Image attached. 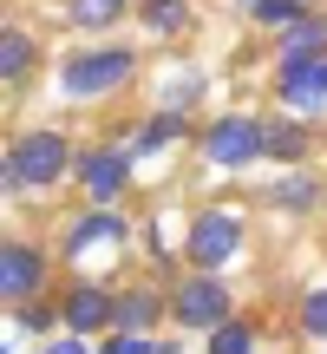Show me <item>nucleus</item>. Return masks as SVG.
<instances>
[{
  "instance_id": "1",
  "label": "nucleus",
  "mask_w": 327,
  "mask_h": 354,
  "mask_svg": "<svg viewBox=\"0 0 327 354\" xmlns=\"http://www.w3.org/2000/svg\"><path fill=\"white\" fill-rule=\"evenodd\" d=\"M131 79H138V53H131V46H118V39L79 46V53H66V66H59V92H66V99H79V105L118 99Z\"/></svg>"
},
{
  "instance_id": "2",
  "label": "nucleus",
  "mask_w": 327,
  "mask_h": 354,
  "mask_svg": "<svg viewBox=\"0 0 327 354\" xmlns=\"http://www.w3.org/2000/svg\"><path fill=\"white\" fill-rule=\"evenodd\" d=\"M72 165H79V151H72L66 131H20L7 145L0 177H7V190H52V184L72 177Z\"/></svg>"
},
{
  "instance_id": "3",
  "label": "nucleus",
  "mask_w": 327,
  "mask_h": 354,
  "mask_svg": "<svg viewBox=\"0 0 327 354\" xmlns=\"http://www.w3.org/2000/svg\"><path fill=\"white\" fill-rule=\"evenodd\" d=\"M203 158L216 171H249L255 158H268V118L255 112H223L203 125Z\"/></svg>"
},
{
  "instance_id": "4",
  "label": "nucleus",
  "mask_w": 327,
  "mask_h": 354,
  "mask_svg": "<svg viewBox=\"0 0 327 354\" xmlns=\"http://www.w3.org/2000/svg\"><path fill=\"white\" fill-rule=\"evenodd\" d=\"M229 315H236V295H229V282L210 276V269H190V276L170 289V322H177V328H190V335L223 328Z\"/></svg>"
},
{
  "instance_id": "5",
  "label": "nucleus",
  "mask_w": 327,
  "mask_h": 354,
  "mask_svg": "<svg viewBox=\"0 0 327 354\" xmlns=\"http://www.w3.org/2000/svg\"><path fill=\"white\" fill-rule=\"evenodd\" d=\"M236 250H242V216L229 210V203H203V210L190 216L184 263H190V269H210V276H223V263H236Z\"/></svg>"
},
{
  "instance_id": "6",
  "label": "nucleus",
  "mask_w": 327,
  "mask_h": 354,
  "mask_svg": "<svg viewBox=\"0 0 327 354\" xmlns=\"http://www.w3.org/2000/svg\"><path fill=\"white\" fill-rule=\"evenodd\" d=\"M72 177L92 203H118L131 190V145H92V151H79Z\"/></svg>"
},
{
  "instance_id": "7",
  "label": "nucleus",
  "mask_w": 327,
  "mask_h": 354,
  "mask_svg": "<svg viewBox=\"0 0 327 354\" xmlns=\"http://www.w3.org/2000/svg\"><path fill=\"white\" fill-rule=\"evenodd\" d=\"M275 105L295 118L327 112V59H281L275 66Z\"/></svg>"
},
{
  "instance_id": "8",
  "label": "nucleus",
  "mask_w": 327,
  "mask_h": 354,
  "mask_svg": "<svg viewBox=\"0 0 327 354\" xmlns=\"http://www.w3.org/2000/svg\"><path fill=\"white\" fill-rule=\"evenodd\" d=\"M59 315H66V335H112L118 328V295L99 289V282H72L59 295Z\"/></svg>"
},
{
  "instance_id": "9",
  "label": "nucleus",
  "mask_w": 327,
  "mask_h": 354,
  "mask_svg": "<svg viewBox=\"0 0 327 354\" xmlns=\"http://www.w3.org/2000/svg\"><path fill=\"white\" fill-rule=\"evenodd\" d=\"M46 276H52L46 250L13 236V243H7V263H0V289H7V302L20 308V302H33V295H46Z\"/></svg>"
},
{
  "instance_id": "10",
  "label": "nucleus",
  "mask_w": 327,
  "mask_h": 354,
  "mask_svg": "<svg viewBox=\"0 0 327 354\" xmlns=\"http://www.w3.org/2000/svg\"><path fill=\"white\" fill-rule=\"evenodd\" d=\"M321 203H327V184L308 165H288L268 184V210H281V216H308V210H321Z\"/></svg>"
},
{
  "instance_id": "11",
  "label": "nucleus",
  "mask_w": 327,
  "mask_h": 354,
  "mask_svg": "<svg viewBox=\"0 0 327 354\" xmlns=\"http://www.w3.org/2000/svg\"><path fill=\"white\" fill-rule=\"evenodd\" d=\"M99 243H105V250H112V243H125V216H118L112 203H92V210L79 216L72 230H66V243H59V250H66V263H79V256H86V250H99Z\"/></svg>"
},
{
  "instance_id": "12",
  "label": "nucleus",
  "mask_w": 327,
  "mask_h": 354,
  "mask_svg": "<svg viewBox=\"0 0 327 354\" xmlns=\"http://www.w3.org/2000/svg\"><path fill=\"white\" fill-rule=\"evenodd\" d=\"M308 151H315V118H295V112L268 118V158L275 165H308Z\"/></svg>"
},
{
  "instance_id": "13",
  "label": "nucleus",
  "mask_w": 327,
  "mask_h": 354,
  "mask_svg": "<svg viewBox=\"0 0 327 354\" xmlns=\"http://www.w3.org/2000/svg\"><path fill=\"white\" fill-rule=\"evenodd\" d=\"M164 315H170V295H157V289H125L118 295V328L125 335H151Z\"/></svg>"
},
{
  "instance_id": "14",
  "label": "nucleus",
  "mask_w": 327,
  "mask_h": 354,
  "mask_svg": "<svg viewBox=\"0 0 327 354\" xmlns=\"http://www.w3.org/2000/svg\"><path fill=\"white\" fill-rule=\"evenodd\" d=\"M281 59H327V13H315L308 7L295 26H281Z\"/></svg>"
},
{
  "instance_id": "15",
  "label": "nucleus",
  "mask_w": 327,
  "mask_h": 354,
  "mask_svg": "<svg viewBox=\"0 0 327 354\" xmlns=\"http://www.w3.org/2000/svg\"><path fill=\"white\" fill-rule=\"evenodd\" d=\"M184 131H190V125H184V112H177V105H164L157 118H144V125L131 131V158H157V151H170Z\"/></svg>"
},
{
  "instance_id": "16",
  "label": "nucleus",
  "mask_w": 327,
  "mask_h": 354,
  "mask_svg": "<svg viewBox=\"0 0 327 354\" xmlns=\"http://www.w3.org/2000/svg\"><path fill=\"white\" fill-rule=\"evenodd\" d=\"M33 33H26V26H7V33H0V79H7V86H20L26 73H33Z\"/></svg>"
},
{
  "instance_id": "17",
  "label": "nucleus",
  "mask_w": 327,
  "mask_h": 354,
  "mask_svg": "<svg viewBox=\"0 0 327 354\" xmlns=\"http://www.w3.org/2000/svg\"><path fill=\"white\" fill-rule=\"evenodd\" d=\"M138 20L151 26L157 39H177L190 26V0H138Z\"/></svg>"
},
{
  "instance_id": "18",
  "label": "nucleus",
  "mask_w": 327,
  "mask_h": 354,
  "mask_svg": "<svg viewBox=\"0 0 327 354\" xmlns=\"http://www.w3.org/2000/svg\"><path fill=\"white\" fill-rule=\"evenodd\" d=\"M255 342H262V335H255V322L229 315L223 328H210V335H203V354H255Z\"/></svg>"
},
{
  "instance_id": "19",
  "label": "nucleus",
  "mask_w": 327,
  "mask_h": 354,
  "mask_svg": "<svg viewBox=\"0 0 327 354\" xmlns=\"http://www.w3.org/2000/svg\"><path fill=\"white\" fill-rule=\"evenodd\" d=\"M66 13H72V26H79V33H105V26H118L131 7H125V0H72Z\"/></svg>"
},
{
  "instance_id": "20",
  "label": "nucleus",
  "mask_w": 327,
  "mask_h": 354,
  "mask_svg": "<svg viewBox=\"0 0 327 354\" xmlns=\"http://www.w3.org/2000/svg\"><path fill=\"white\" fill-rule=\"evenodd\" d=\"M301 13H308V0H249V20L255 26H275V33H281V26H295Z\"/></svg>"
},
{
  "instance_id": "21",
  "label": "nucleus",
  "mask_w": 327,
  "mask_h": 354,
  "mask_svg": "<svg viewBox=\"0 0 327 354\" xmlns=\"http://www.w3.org/2000/svg\"><path fill=\"white\" fill-rule=\"evenodd\" d=\"M13 322H20V328H33V335H52V328H66L59 302H46V295H33V302H20V308H13Z\"/></svg>"
},
{
  "instance_id": "22",
  "label": "nucleus",
  "mask_w": 327,
  "mask_h": 354,
  "mask_svg": "<svg viewBox=\"0 0 327 354\" xmlns=\"http://www.w3.org/2000/svg\"><path fill=\"white\" fill-rule=\"evenodd\" d=\"M295 322H301L308 342H327V289H308L301 308H295Z\"/></svg>"
},
{
  "instance_id": "23",
  "label": "nucleus",
  "mask_w": 327,
  "mask_h": 354,
  "mask_svg": "<svg viewBox=\"0 0 327 354\" xmlns=\"http://www.w3.org/2000/svg\"><path fill=\"white\" fill-rule=\"evenodd\" d=\"M99 354H170V348H164L157 335H125V328H112V335L99 342Z\"/></svg>"
},
{
  "instance_id": "24",
  "label": "nucleus",
  "mask_w": 327,
  "mask_h": 354,
  "mask_svg": "<svg viewBox=\"0 0 327 354\" xmlns=\"http://www.w3.org/2000/svg\"><path fill=\"white\" fill-rule=\"evenodd\" d=\"M39 354H99V348H92V335H59V342L46 335V348H39Z\"/></svg>"
},
{
  "instance_id": "25",
  "label": "nucleus",
  "mask_w": 327,
  "mask_h": 354,
  "mask_svg": "<svg viewBox=\"0 0 327 354\" xmlns=\"http://www.w3.org/2000/svg\"><path fill=\"white\" fill-rule=\"evenodd\" d=\"M242 7H249V0H242Z\"/></svg>"
},
{
  "instance_id": "26",
  "label": "nucleus",
  "mask_w": 327,
  "mask_h": 354,
  "mask_svg": "<svg viewBox=\"0 0 327 354\" xmlns=\"http://www.w3.org/2000/svg\"><path fill=\"white\" fill-rule=\"evenodd\" d=\"M321 210H327V203H321Z\"/></svg>"
}]
</instances>
